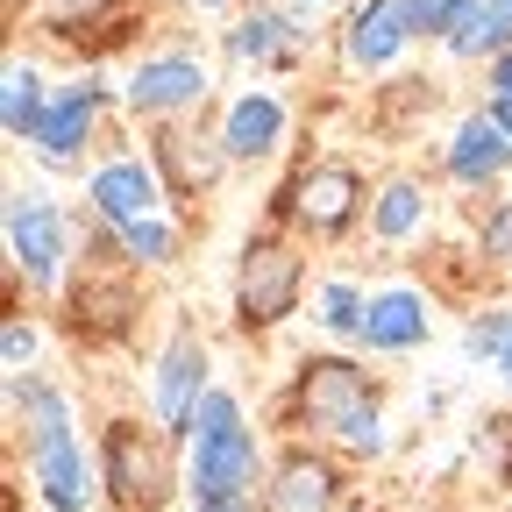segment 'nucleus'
<instances>
[{
    "label": "nucleus",
    "mask_w": 512,
    "mask_h": 512,
    "mask_svg": "<svg viewBox=\"0 0 512 512\" xmlns=\"http://www.w3.org/2000/svg\"><path fill=\"white\" fill-rule=\"evenodd\" d=\"M256 470H264V441L242 420V399L214 384L185 441V484L192 498H256Z\"/></svg>",
    "instance_id": "nucleus-2"
},
{
    "label": "nucleus",
    "mask_w": 512,
    "mask_h": 512,
    "mask_svg": "<svg viewBox=\"0 0 512 512\" xmlns=\"http://www.w3.org/2000/svg\"><path fill=\"white\" fill-rule=\"evenodd\" d=\"M100 8H114V0H43L50 29H72V22H86V15H100Z\"/></svg>",
    "instance_id": "nucleus-27"
},
{
    "label": "nucleus",
    "mask_w": 512,
    "mask_h": 512,
    "mask_svg": "<svg viewBox=\"0 0 512 512\" xmlns=\"http://www.w3.org/2000/svg\"><path fill=\"white\" fill-rule=\"evenodd\" d=\"M505 512H512V505H505Z\"/></svg>",
    "instance_id": "nucleus-33"
},
{
    "label": "nucleus",
    "mask_w": 512,
    "mask_h": 512,
    "mask_svg": "<svg viewBox=\"0 0 512 512\" xmlns=\"http://www.w3.org/2000/svg\"><path fill=\"white\" fill-rule=\"evenodd\" d=\"M484 107H491V121H498L505 136H512V100H484Z\"/></svg>",
    "instance_id": "nucleus-30"
},
{
    "label": "nucleus",
    "mask_w": 512,
    "mask_h": 512,
    "mask_svg": "<svg viewBox=\"0 0 512 512\" xmlns=\"http://www.w3.org/2000/svg\"><path fill=\"white\" fill-rule=\"evenodd\" d=\"M427 207H434V200H427L420 178H406V171L384 178V185L370 192V235H377V242H413V235L427 228Z\"/></svg>",
    "instance_id": "nucleus-21"
},
{
    "label": "nucleus",
    "mask_w": 512,
    "mask_h": 512,
    "mask_svg": "<svg viewBox=\"0 0 512 512\" xmlns=\"http://www.w3.org/2000/svg\"><path fill=\"white\" fill-rule=\"evenodd\" d=\"M413 50V0H356L342 22V64L363 79L392 72V64Z\"/></svg>",
    "instance_id": "nucleus-11"
},
{
    "label": "nucleus",
    "mask_w": 512,
    "mask_h": 512,
    "mask_svg": "<svg viewBox=\"0 0 512 512\" xmlns=\"http://www.w3.org/2000/svg\"><path fill=\"white\" fill-rule=\"evenodd\" d=\"M306 8H335V0H306Z\"/></svg>",
    "instance_id": "nucleus-32"
},
{
    "label": "nucleus",
    "mask_w": 512,
    "mask_h": 512,
    "mask_svg": "<svg viewBox=\"0 0 512 512\" xmlns=\"http://www.w3.org/2000/svg\"><path fill=\"white\" fill-rule=\"evenodd\" d=\"M36 349H43V335L15 313L8 328H0V363H8V377H29V370H36Z\"/></svg>",
    "instance_id": "nucleus-25"
},
{
    "label": "nucleus",
    "mask_w": 512,
    "mask_h": 512,
    "mask_svg": "<svg viewBox=\"0 0 512 512\" xmlns=\"http://www.w3.org/2000/svg\"><path fill=\"white\" fill-rule=\"evenodd\" d=\"M100 114H107V79L86 72V79H72V86H57V93H50V114H43V128H36V143H29L36 164H43V171H79Z\"/></svg>",
    "instance_id": "nucleus-9"
},
{
    "label": "nucleus",
    "mask_w": 512,
    "mask_h": 512,
    "mask_svg": "<svg viewBox=\"0 0 512 512\" xmlns=\"http://www.w3.org/2000/svg\"><path fill=\"white\" fill-rule=\"evenodd\" d=\"M214 93V72H207V57L200 50H150L128 64V79H121V107L128 114H143V121H185V114H200Z\"/></svg>",
    "instance_id": "nucleus-5"
},
{
    "label": "nucleus",
    "mask_w": 512,
    "mask_h": 512,
    "mask_svg": "<svg viewBox=\"0 0 512 512\" xmlns=\"http://www.w3.org/2000/svg\"><path fill=\"white\" fill-rule=\"evenodd\" d=\"M29 484L50 512H86L93 505V484H100V463H86L79 434H57V441H29Z\"/></svg>",
    "instance_id": "nucleus-15"
},
{
    "label": "nucleus",
    "mask_w": 512,
    "mask_h": 512,
    "mask_svg": "<svg viewBox=\"0 0 512 512\" xmlns=\"http://www.w3.org/2000/svg\"><path fill=\"white\" fill-rule=\"evenodd\" d=\"M335 498H342V470L328 456H313V448H285L256 505L264 512H335Z\"/></svg>",
    "instance_id": "nucleus-17"
},
{
    "label": "nucleus",
    "mask_w": 512,
    "mask_h": 512,
    "mask_svg": "<svg viewBox=\"0 0 512 512\" xmlns=\"http://www.w3.org/2000/svg\"><path fill=\"white\" fill-rule=\"evenodd\" d=\"M427 335H434L427 292H413V285L370 292V313H363V349L370 356H413V349H427Z\"/></svg>",
    "instance_id": "nucleus-16"
},
{
    "label": "nucleus",
    "mask_w": 512,
    "mask_h": 512,
    "mask_svg": "<svg viewBox=\"0 0 512 512\" xmlns=\"http://www.w3.org/2000/svg\"><path fill=\"white\" fill-rule=\"evenodd\" d=\"M477 249L491 256V264H512V200H498V207L484 214V228H477Z\"/></svg>",
    "instance_id": "nucleus-26"
},
{
    "label": "nucleus",
    "mask_w": 512,
    "mask_h": 512,
    "mask_svg": "<svg viewBox=\"0 0 512 512\" xmlns=\"http://www.w3.org/2000/svg\"><path fill=\"white\" fill-rule=\"evenodd\" d=\"M278 214H292L313 242H335V235H349L356 221H370V185H363V171L342 164V157H313V164L285 185V207H278Z\"/></svg>",
    "instance_id": "nucleus-6"
},
{
    "label": "nucleus",
    "mask_w": 512,
    "mask_h": 512,
    "mask_svg": "<svg viewBox=\"0 0 512 512\" xmlns=\"http://www.w3.org/2000/svg\"><path fill=\"white\" fill-rule=\"evenodd\" d=\"M150 164L164 171V192H171V200H200V192L221 185L228 150H221V136H200V128H185V121H164L157 143H150Z\"/></svg>",
    "instance_id": "nucleus-13"
},
{
    "label": "nucleus",
    "mask_w": 512,
    "mask_h": 512,
    "mask_svg": "<svg viewBox=\"0 0 512 512\" xmlns=\"http://www.w3.org/2000/svg\"><path fill=\"white\" fill-rule=\"evenodd\" d=\"M214 136H221L228 164H264V157H271V150L285 143V100H278V93H264V86L235 93Z\"/></svg>",
    "instance_id": "nucleus-18"
},
{
    "label": "nucleus",
    "mask_w": 512,
    "mask_h": 512,
    "mask_svg": "<svg viewBox=\"0 0 512 512\" xmlns=\"http://www.w3.org/2000/svg\"><path fill=\"white\" fill-rule=\"evenodd\" d=\"M306 299V256L278 235H249L242 264H235V328L242 335H271L278 320H292Z\"/></svg>",
    "instance_id": "nucleus-4"
},
{
    "label": "nucleus",
    "mask_w": 512,
    "mask_h": 512,
    "mask_svg": "<svg viewBox=\"0 0 512 512\" xmlns=\"http://www.w3.org/2000/svg\"><path fill=\"white\" fill-rule=\"evenodd\" d=\"M8 256H15V278L29 292H57L64 285V256H72V235H64V207L36 185L8 192Z\"/></svg>",
    "instance_id": "nucleus-7"
},
{
    "label": "nucleus",
    "mask_w": 512,
    "mask_h": 512,
    "mask_svg": "<svg viewBox=\"0 0 512 512\" xmlns=\"http://www.w3.org/2000/svg\"><path fill=\"white\" fill-rule=\"evenodd\" d=\"M498 384L512 392V342H505V356H498Z\"/></svg>",
    "instance_id": "nucleus-31"
},
{
    "label": "nucleus",
    "mask_w": 512,
    "mask_h": 512,
    "mask_svg": "<svg viewBox=\"0 0 512 512\" xmlns=\"http://www.w3.org/2000/svg\"><path fill=\"white\" fill-rule=\"evenodd\" d=\"M441 171L456 178V185H470V192H484V185H498V178L512 171V136L491 121V107H470L456 128H448Z\"/></svg>",
    "instance_id": "nucleus-14"
},
{
    "label": "nucleus",
    "mask_w": 512,
    "mask_h": 512,
    "mask_svg": "<svg viewBox=\"0 0 512 512\" xmlns=\"http://www.w3.org/2000/svg\"><path fill=\"white\" fill-rule=\"evenodd\" d=\"M505 342H512V306H484L470 328H463V356H470V363H491V370H498Z\"/></svg>",
    "instance_id": "nucleus-24"
},
{
    "label": "nucleus",
    "mask_w": 512,
    "mask_h": 512,
    "mask_svg": "<svg viewBox=\"0 0 512 512\" xmlns=\"http://www.w3.org/2000/svg\"><path fill=\"white\" fill-rule=\"evenodd\" d=\"M164 171L150 164V157H136V150H121V157H107V164H93L86 171V207H93V221L100 228H128V221H150V214H164Z\"/></svg>",
    "instance_id": "nucleus-10"
},
{
    "label": "nucleus",
    "mask_w": 512,
    "mask_h": 512,
    "mask_svg": "<svg viewBox=\"0 0 512 512\" xmlns=\"http://www.w3.org/2000/svg\"><path fill=\"white\" fill-rule=\"evenodd\" d=\"M456 64H491L512 50V0H463L456 8V29L441 43Z\"/></svg>",
    "instance_id": "nucleus-19"
},
{
    "label": "nucleus",
    "mask_w": 512,
    "mask_h": 512,
    "mask_svg": "<svg viewBox=\"0 0 512 512\" xmlns=\"http://www.w3.org/2000/svg\"><path fill=\"white\" fill-rule=\"evenodd\" d=\"M363 313H370V292H363L356 278H320V285H313V320H320V335L363 342Z\"/></svg>",
    "instance_id": "nucleus-22"
},
{
    "label": "nucleus",
    "mask_w": 512,
    "mask_h": 512,
    "mask_svg": "<svg viewBox=\"0 0 512 512\" xmlns=\"http://www.w3.org/2000/svg\"><path fill=\"white\" fill-rule=\"evenodd\" d=\"M484 100H512V50L484 64Z\"/></svg>",
    "instance_id": "nucleus-28"
},
{
    "label": "nucleus",
    "mask_w": 512,
    "mask_h": 512,
    "mask_svg": "<svg viewBox=\"0 0 512 512\" xmlns=\"http://www.w3.org/2000/svg\"><path fill=\"white\" fill-rule=\"evenodd\" d=\"M171 434L150 420H107L100 427V484H107V498L121 505V512H164L171 505V491H178V456H171Z\"/></svg>",
    "instance_id": "nucleus-3"
},
{
    "label": "nucleus",
    "mask_w": 512,
    "mask_h": 512,
    "mask_svg": "<svg viewBox=\"0 0 512 512\" xmlns=\"http://www.w3.org/2000/svg\"><path fill=\"white\" fill-rule=\"evenodd\" d=\"M107 235H114V249H121V264H136V271H164V264H178V228H171L164 214L128 221V228H107Z\"/></svg>",
    "instance_id": "nucleus-23"
},
{
    "label": "nucleus",
    "mask_w": 512,
    "mask_h": 512,
    "mask_svg": "<svg viewBox=\"0 0 512 512\" xmlns=\"http://www.w3.org/2000/svg\"><path fill=\"white\" fill-rule=\"evenodd\" d=\"M214 356H207V342L192 335V328H178L171 342H164V356H157V370H150V420L171 434V441H192V420H200V406H207V392H214Z\"/></svg>",
    "instance_id": "nucleus-8"
},
{
    "label": "nucleus",
    "mask_w": 512,
    "mask_h": 512,
    "mask_svg": "<svg viewBox=\"0 0 512 512\" xmlns=\"http://www.w3.org/2000/svg\"><path fill=\"white\" fill-rule=\"evenodd\" d=\"M50 114V86L29 57H8V72H0V128H8V143H36V128Z\"/></svg>",
    "instance_id": "nucleus-20"
},
{
    "label": "nucleus",
    "mask_w": 512,
    "mask_h": 512,
    "mask_svg": "<svg viewBox=\"0 0 512 512\" xmlns=\"http://www.w3.org/2000/svg\"><path fill=\"white\" fill-rule=\"evenodd\" d=\"M285 413H292V427H299V434H335V441H349V448H356V456H377V448H384L377 377H370L356 356H342V349L306 356V363L292 370Z\"/></svg>",
    "instance_id": "nucleus-1"
},
{
    "label": "nucleus",
    "mask_w": 512,
    "mask_h": 512,
    "mask_svg": "<svg viewBox=\"0 0 512 512\" xmlns=\"http://www.w3.org/2000/svg\"><path fill=\"white\" fill-rule=\"evenodd\" d=\"M306 15L299 8H264V0H249V8H235V22L221 29V50L235 64H256V72H285V64H299L306 50Z\"/></svg>",
    "instance_id": "nucleus-12"
},
{
    "label": "nucleus",
    "mask_w": 512,
    "mask_h": 512,
    "mask_svg": "<svg viewBox=\"0 0 512 512\" xmlns=\"http://www.w3.org/2000/svg\"><path fill=\"white\" fill-rule=\"evenodd\" d=\"M192 512H264L256 498H192Z\"/></svg>",
    "instance_id": "nucleus-29"
}]
</instances>
